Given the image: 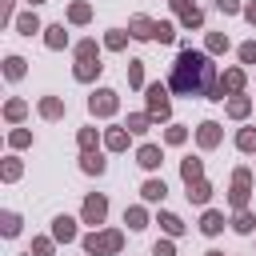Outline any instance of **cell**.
Segmentation results:
<instances>
[{
  "instance_id": "6da1fadb",
  "label": "cell",
  "mask_w": 256,
  "mask_h": 256,
  "mask_svg": "<svg viewBox=\"0 0 256 256\" xmlns=\"http://www.w3.org/2000/svg\"><path fill=\"white\" fill-rule=\"evenodd\" d=\"M172 92L180 96H212V60L204 52L184 48L172 64Z\"/></svg>"
},
{
  "instance_id": "7a4b0ae2",
  "label": "cell",
  "mask_w": 256,
  "mask_h": 256,
  "mask_svg": "<svg viewBox=\"0 0 256 256\" xmlns=\"http://www.w3.org/2000/svg\"><path fill=\"white\" fill-rule=\"evenodd\" d=\"M84 248H88L92 256H100V252H116V248H120V232H104V236H88V240H84Z\"/></svg>"
},
{
  "instance_id": "3957f363",
  "label": "cell",
  "mask_w": 256,
  "mask_h": 256,
  "mask_svg": "<svg viewBox=\"0 0 256 256\" xmlns=\"http://www.w3.org/2000/svg\"><path fill=\"white\" fill-rule=\"evenodd\" d=\"M148 112H152V116H160V120H168V92H164L160 84H152V88H148Z\"/></svg>"
},
{
  "instance_id": "277c9868",
  "label": "cell",
  "mask_w": 256,
  "mask_h": 256,
  "mask_svg": "<svg viewBox=\"0 0 256 256\" xmlns=\"http://www.w3.org/2000/svg\"><path fill=\"white\" fill-rule=\"evenodd\" d=\"M88 108H92L96 116H108V112H116V92H108V88H104V92H96V96L88 100Z\"/></svg>"
},
{
  "instance_id": "5b68a950",
  "label": "cell",
  "mask_w": 256,
  "mask_h": 256,
  "mask_svg": "<svg viewBox=\"0 0 256 256\" xmlns=\"http://www.w3.org/2000/svg\"><path fill=\"white\" fill-rule=\"evenodd\" d=\"M104 212H108V200H104V196H88V200H84V220H88V224H100Z\"/></svg>"
},
{
  "instance_id": "8992f818",
  "label": "cell",
  "mask_w": 256,
  "mask_h": 256,
  "mask_svg": "<svg viewBox=\"0 0 256 256\" xmlns=\"http://www.w3.org/2000/svg\"><path fill=\"white\" fill-rule=\"evenodd\" d=\"M172 4H176L180 20H184L188 28H200V24H204V16H200V8H196V4H188V0H172Z\"/></svg>"
},
{
  "instance_id": "52a82bcc",
  "label": "cell",
  "mask_w": 256,
  "mask_h": 256,
  "mask_svg": "<svg viewBox=\"0 0 256 256\" xmlns=\"http://www.w3.org/2000/svg\"><path fill=\"white\" fill-rule=\"evenodd\" d=\"M240 84H244V72H240V68H232V72L220 80V88H216V96H212V100H224V92H240Z\"/></svg>"
},
{
  "instance_id": "ba28073f",
  "label": "cell",
  "mask_w": 256,
  "mask_h": 256,
  "mask_svg": "<svg viewBox=\"0 0 256 256\" xmlns=\"http://www.w3.org/2000/svg\"><path fill=\"white\" fill-rule=\"evenodd\" d=\"M248 184H252V176H248V172L240 168V172H236V192H232V204H236V208H240V204L248 200Z\"/></svg>"
},
{
  "instance_id": "9c48e42d",
  "label": "cell",
  "mask_w": 256,
  "mask_h": 256,
  "mask_svg": "<svg viewBox=\"0 0 256 256\" xmlns=\"http://www.w3.org/2000/svg\"><path fill=\"white\" fill-rule=\"evenodd\" d=\"M216 140H220V124H212V120H204V124H200V144H204V148H212Z\"/></svg>"
},
{
  "instance_id": "30bf717a",
  "label": "cell",
  "mask_w": 256,
  "mask_h": 256,
  "mask_svg": "<svg viewBox=\"0 0 256 256\" xmlns=\"http://www.w3.org/2000/svg\"><path fill=\"white\" fill-rule=\"evenodd\" d=\"M132 36L148 40V36H156V24H152V20H144V16H136V20H132Z\"/></svg>"
},
{
  "instance_id": "8fae6325",
  "label": "cell",
  "mask_w": 256,
  "mask_h": 256,
  "mask_svg": "<svg viewBox=\"0 0 256 256\" xmlns=\"http://www.w3.org/2000/svg\"><path fill=\"white\" fill-rule=\"evenodd\" d=\"M208 196H212V188H208L204 180H192V184H188V200H196V204H204Z\"/></svg>"
},
{
  "instance_id": "7c38bea8",
  "label": "cell",
  "mask_w": 256,
  "mask_h": 256,
  "mask_svg": "<svg viewBox=\"0 0 256 256\" xmlns=\"http://www.w3.org/2000/svg\"><path fill=\"white\" fill-rule=\"evenodd\" d=\"M200 228H204L208 236H216V232L224 228V216H220V212H204V220H200Z\"/></svg>"
},
{
  "instance_id": "4fadbf2b",
  "label": "cell",
  "mask_w": 256,
  "mask_h": 256,
  "mask_svg": "<svg viewBox=\"0 0 256 256\" xmlns=\"http://www.w3.org/2000/svg\"><path fill=\"white\" fill-rule=\"evenodd\" d=\"M140 164H144V168H156V164H160V148H156V144H144V148H140Z\"/></svg>"
},
{
  "instance_id": "5bb4252c",
  "label": "cell",
  "mask_w": 256,
  "mask_h": 256,
  "mask_svg": "<svg viewBox=\"0 0 256 256\" xmlns=\"http://www.w3.org/2000/svg\"><path fill=\"white\" fill-rule=\"evenodd\" d=\"M52 232H56V240H72V236H76V228H72V220H68V216H60V220L52 224Z\"/></svg>"
},
{
  "instance_id": "9a60e30c",
  "label": "cell",
  "mask_w": 256,
  "mask_h": 256,
  "mask_svg": "<svg viewBox=\"0 0 256 256\" xmlns=\"http://www.w3.org/2000/svg\"><path fill=\"white\" fill-rule=\"evenodd\" d=\"M164 192H168L164 180H148V184H144V200H164Z\"/></svg>"
},
{
  "instance_id": "2e32d148",
  "label": "cell",
  "mask_w": 256,
  "mask_h": 256,
  "mask_svg": "<svg viewBox=\"0 0 256 256\" xmlns=\"http://www.w3.org/2000/svg\"><path fill=\"white\" fill-rule=\"evenodd\" d=\"M180 172H184V180H188V184H192V180H200V160H184V168H180Z\"/></svg>"
},
{
  "instance_id": "e0dca14e",
  "label": "cell",
  "mask_w": 256,
  "mask_h": 256,
  "mask_svg": "<svg viewBox=\"0 0 256 256\" xmlns=\"http://www.w3.org/2000/svg\"><path fill=\"white\" fill-rule=\"evenodd\" d=\"M160 224H164V228H168L172 236H180V232H184V224H180V220H176L172 212H164V216H160Z\"/></svg>"
},
{
  "instance_id": "ac0fdd59",
  "label": "cell",
  "mask_w": 256,
  "mask_h": 256,
  "mask_svg": "<svg viewBox=\"0 0 256 256\" xmlns=\"http://www.w3.org/2000/svg\"><path fill=\"white\" fill-rule=\"evenodd\" d=\"M236 144H240L244 152H252V148H256V132H252V128H244V132L236 136Z\"/></svg>"
},
{
  "instance_id": "d6986e66",
  "label": "cell",
  "mask_w": 256,
  "mask_h": 256,
  "mask_svg": "<svg viewBox=\"0 0 256 256\" xmlns=\"http://www.w3.org/2000/svg\"><path fill=\"white\" fill-rule=\"evenodd\" d=\"M92 72H100V64H92V60H80L76 76H80V80H92Z\"/></svg>"
},
{
  "instance_id": "ffe728a7",
  "label": "cell",
  "mask_w": 256,
  "mask_h": 256,
  "mask_svg": "<svg viewBox=\"0 0 256 256\" xmlns=\"http://www.w3.org/2000/svg\"><path fill=\"white\" fill-rule=\"evenodd\" d=\"M84 172H96V176H100V172H104V160L88 152V156H84Z\"/></svg>"
},
{
  "instance_id": "44dd1931",
  "label": "cell",
  "mask_w": 256,
  "mask_h": 256,
  "mask_svg": "<svg viewBox=\"0 0 256 256\" xmlns=\"http://www.w3.org/2000/svg\"><path fill=\"white\" fill-rule=\"evenodd\" d=\"M124 144H128V132H120V128L108 132V148H124Z\"/></svg>"
},
{
  "instance_id": "7402d4cb",
  "label": "cell",
  "mask_w": 256,
  "mask_h": 256,
  "mask_svg": "<svg viewBox=\"0 0 256 256\" xmlns=\"http://www.w3.org/2000/svg\"><path fill=\"white\" fill-rule=\"evenodd\" d=\"M124 220H128V228H144V212H140V208H128Z\"/></svg>"
},
{
  "instance_id": "603a6c76",
  "label": "cell",
  "mask_w": 256,
  "mask_h": 256,
  "mask_svg": "<svg viewBox=\"0 0 256 256\" xmlns=\"http://www.w3.org/2000/svg\"><path fill=\"white\" fill-rule=\"evenodd\" d=\"M208 48H212V52H220V48H228V36H220V32H212V36H208Z\"/></svg>"
},
{
  "instance_id": "cb8c5ba5",
  "label": "cell",
  "mask_w": 256,
  "mask_h": 256,
  "mask_svg": "<svg viewBox=\"0 0 256 256\" xmlns=\"http://www.w3.org/2000/svg\"><path fill=\"white\" fill-rule=\"evenodd\" d=\"M148 128V116H128V132H144Z\"/></svg>"
},
{
  "instance_id": "d4e9b609",
  "label": "cell",
  "mask_w": 256,
  "mask_h": 256,
  "mask_svg": "<svg viewBox=\"0 0 256 256\" xmlns=\"http://www.w3.org/2000/svg\"><path fill=\"white\" fill-rule=\"evenodd\" d=\"M156 40L168 44V40H172V24H156Z\"/></svg>"
},
{
  "instance_id": "484cf974",
  "label": "cell",
  "mask_w": 256,
  "mask_h": 256,
  "mask_svg": "<svg viewBox=\"0 0 256 256\" xmlns=\"http://www.w3.org/2000/svg\"><path fill=\"white\" fill-rule=\"evenodd\" d=\"M48 44L60 48V44H64V28H48Z\"/></svg>"
},
{
  "instance_id": "4316f807",
  "label": "cell",
  "mask_w": 256,
  "mask_h": 256,
  "mask_svg": "<svg viewBox=\"0 0 256 256\" xmlns=\"http://www.w3.org/2000/svg\"><path fill=\"white\" fill-rule=\"evenodd\" d=\"M20 72H24V60H20V56H12V60H8V76H12V80H16V76H20Z\"/></svg>"
},
{
  "instance_id": "83f0119b",
  "label": "cell",
  "mask_w": 256,
  "mask_h": 256,
  "mask_svg": "<svg viewBox=\"0 0 256 256\" xmlns=\"http://www.w3.org/2000/svg\"><path fill=\"white\" fill-rule=\"evenodd\" d=\"M128 80H132V84L144 80V76H140V60H128Z\"/></svg>"
},
{
  "instance_id": "f1b7e54d",
  "label": "cell",
  "mask_w": 256,
  "mask_h": 256,
  "mask_svg": "<svg viewBox=\"0 0 256 256\" xmlns=\"http://www.w3.org/2000/svg\"><path fill=\"white\" fill-rule=\"evenodd\" d=\"M228 112H232V116H244V112H248V100H240V96H236V100L228 104Z\"/></svg>"
},
{
  "instance_id": "f546056e",
  "label": "cell",
  "mask_w": 256,
  "mask_h": 256,
  "mask_svg": "<svg viewBox=\"0 0 256 256\" xmlns=\"http://www.w3.org/2000/svg\"><path fill=\"white\" fill-rule=\"evenodd\" d=\"M236 232H252V216H248V212L236 216Z\"/></svg>"
},
{
  "instance_id": "4dcf8cb0",
  "label": "cell",
  "mask_w": 256,
  "mask_h": 256,
  "mask_svg": "<svg viewBox=\"0 0 256 256\" xmlns=\"http://www.w3.org/2000/svg\"><path fill=\"white\" fill-rule=\"evenodd\" d=\"M4 232H8V236H16V232H20V220H16V216H12V212H8V216H4Z\"/></svg>"
},
{
  "instance_id": "1f68e13d",
  "label": "cell",
  "mask_w": 256,
  "mask_h": 256,
  "mask_svg": "<svg viewBox=\"0 0 256 256\" xmlns=\"http://www.w3.org/2000/svg\"><path fill=\"white\" fill-rule=\"evenodd\" d=\"M36 28H40V24H36V16H24V20H20V32H28V36H32Z\"/></svg>"
},
{
  "instance_id": "d6a6232c",
  "label": "cell",
  "mask_w": 256,
  "mask_h": 256,
  "mask_svg": "<svg viewBox=\"0 0 256 256\" xmlns=\"http://www.w3.org/2000/svg\"><path fill=\"white\" fill-rule=\"evenodd\" d=\"M240 60L252 64V60H256V44H244V48H240Z\"/></svg>"
},
{
  "instance_id": "836d02e7",
  "label": "cell",
  "mask_w": 256,
  "mask_h": 256,
  "mask_svg": "<svg viewBox=\"0 0 256 256\" xmlns=\"http://www.w3.org/2000/svg\"><path fill=\"white\" fill-rule=\"evenodd\" d=\"M72 20H76V24L88 20V4H76V8H72Z\"/></svg>"
},
{
  "instance_id": "e575fe53",
  "label": "cell",
  "mask_w": 256,
  "mask_h": 256,
  "mask_svg": "<svg viewBox=\"0 0 256 256\" xmlns=\"http://www.w3.org/2000/svg\"><path fill=\"white\" fill-rule=\"evenodd\" d=\"M216 8H220V12H240V4H236V0H216Z\"/></svg>"
},
{
  "instance_id": "d590c367",
  "label": "cell",
  "mask_w": 256,
  "mask_h": 256,
  "mask_svg": "<svg viewBox=\"0 0 256 256\" xmlns=\"http://www.w3.org/2000/svg\"><path fill=\"white\" fill-rule=\"evenodd\" d=\"M44 116H60V104L56 100H44Z\"/></svg>"
},
{
  "instance_id": "8d00e7d4",
  "label": "cell",
  "mask_w": 256,
  "mask_h": 256,
  "mask_svg": "<svg viewBox=\"0 0 256 256\" xmlns=\"http://www.w3.org/2000/svg\"><path fill=\"white\" fill-rule=\"evenodd\" d=\"M184 140V128H168V144H180Z\"/></svg>"
},
{
  "instance_id": "74e56055",
  "label": "cell",
  "mask_w": 256,
  "mask_h": 256,
  "mask_svg": "<svg viewBox=\"0 0 256 256\" xmlns=\"http://www.w3.org/2000/svg\"><path fill=\"white\" fill-rule=\"evenodd\" d=\"M156 256H172V244H156Z\"/></svg>"
},
{
  "instance_id": "f35d334b",
  "label": "cell",
  "mask_w": 256,
  "mask_h": 256,
  "mask_svg": "<svg viewBox=\"0 0 256 256\" xmlns=\"http://www.w3.org/2000/svg\"><path fill=\"white\" fill-rule=\"evenodd\" d=\"M244 16H248V20L256 24V4H248V8H244Z\"/></svg>"
}]
</instances>
